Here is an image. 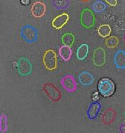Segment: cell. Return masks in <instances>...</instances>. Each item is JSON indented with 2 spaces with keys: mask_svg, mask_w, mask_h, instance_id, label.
<instances>
[{
  "mask_svg": "<svg viewBox=\"0 0 125 133\" xmlns=\"http://www.w3.org/2000/svg\"><path fill=\"white\" fill-rule=\"evenodd\" d=\"M32 64L25 57L19 58L17 61V71L20 76H26L32 74Z\"/></svg>",
  "mask_w": 125,
  "mask_h": 133,
  "instance_id": "cell-6",
  "label": "cell"
},
{
  "mask_svg": "<svg viewBox=\"0 0 125 133\" xmlns=\"http://www.w3.org/2000/svg\"><path fill=\"white\" fill-rule=\"evenodd\" d=\"M89 54V46L87 44H83L77 48L76 58L79 61H83L87 58Z\"/></svg>",
  "mask_w": 125,
  "mask_h": 133,
  "instance_id": "cell-15",
  "label": "cell"
},
{
  "mask_svg": "<svg viewBox=\"0 0 125 133\" xmlns=\"http://www.w3.org/2000/svg\"><path fill=\"white\" fill-rule=\"evenodd\" d=\"M105 2L108 5L110 6H115L117 4V3H118L117 1H116V0H106Z\"/></svg>",
  "mask_w": 125,
  "mask_h": 133,
  "instance_id": "cell-23",
  "label": "cell"
},
{
  "mask_svg": "<svg viewBox=\"0 0 125 133\" xmlns=\"http://www.w3.org/2000/svg\"><path fill=\"white\" fill-rule=\"evenodd\" d=\"M114 63L119 69L125 68V51L124 50H118L114 56Z\"/></svg>",
  "mask_w": 125,
  "mask_h": 133,
  "instance_id": "cell-13",
  "label": "cell"
},
{
  "mask_svg": "<svg viewBox=\"0 0 125 133\" xmlns=\"http://www.w3.org/2000/svg\"><path fill=\"white\" fill-rule=\"evenodd\" d=\"M69 16L67 13H63L55 17L52 22V26L56 29H60L64 27L68 22Z\"/></svg>",
  "mask_w": 125,
  "mask_h": 133,
  "instance_id": "cell-11",
  "label": "cell"
},
{
  "mask_svg": "<svg viewBox=\"0 0 125 133\" xmlns=\"http://www.w3.org/2000/svg\"><path fill=\"white\" fill-rule=\"evenodd\" d=\"M99 93L97 92H94L92 95V100L94 101V102H97V101L99 100Z\"/></svg>",
  "mask_w": 125,
  "mask_h": 133,
  "instance_id": "cell-24",
  "label": "cell"
},
{
  "mask_svg": "<svg viewBox=\"0 0 125 133\" xmlns=\"http://www.w3.org/2000/svg\"><path fill=\"white\" fill-rule=\"evenodd\" d=\"M8 129L7 117L5 114H2L0 116V130L2 132H5Z\"/></svg>",
  "mask_w": 125,
  "mask_h": 133,
  "instance_id": "cell-22",
  "label": "cell"
},
{
  "mask_svg": "<svg viewBox=\"0 0 125 133\" xmlns=\"http://www.w3.org/2000/svg\"><path fill=\"white\" fill-rule=\"evenodd\" d=\"M102 110V105L98 101L90 104L87 110V117L90 120H94L97 118Z\"/></svg>",
  "mask_w": 125,
  "mask_h": 133,
  "instance_id": "cell-9",
  "label": "cell"
},
{
  "mask_svg": "<svg viewBox=\"0 0 125 133\" xmlns=\"http://www.w3.org/2000/svg\"><path fill=\"white\" fill-rule=\"evenodd\" d=\"M43 63L48 71H54L57 68V56L52 49L46 50L43 56Z\"/></svg>",
  "mask_w": 125,
  "mask_h": 133,
  "instance_id": "cell-3",
  "label": "cell"
},
{
  "mask_svg": "<svg viewBox=\"0 0 125 133\" xmlns=\"http://www.w3.org/2000/svg\"><path fill=\"white\" fill-rule=\"evenodd\" d=\"M79 82L84 86H89L92 84L94 81V76L90 72L87 71H84L81 72L78 76Z\"/></svg>",
  "mask_w": 125,
  "mask_h": 133,
  "instance_id": "cell-12",
  "label": "cell"
},
{
  "mask_svg": "<svg viewBox=\"0 0 125 133\" xmlns=\"http://www.w3.org/2000/svg\"><path fill=\"white\" fill-rule=\"evenodd\" d=\"M97 33L102 38H106L110 36L111 28L109 24H102L97 29Z\"/></svg>",
  "mask_w": 125,
  "mask_h": 133,
  "instance_id": "cell-18",
  "label": "cell"
},
{
  "mask_svg": "<svg viewBox=\"0 0 125 133\" xmlns=\"http://www.w3.org/2000/svg\"><path fill=\"white\" fill-rule=\"evenodd\" d=\"M80 22L82 25L86 29H90L94 26L95 23V16L90 9L86 8L81 12Z\"/></svg>",
  "mask_w": 125,
  "mask_h": 133,
  "instance_id": "cell-5",
  "label": "cell"
},
{
  "mask_svg": "<svg viewBox=\"0 0 125 133\" xmlns=\"http://www.w3.org/2000/svg\"><path fill=\"white\" fill-rule=\"evenodd\" d=\"M52 3L56 9H67L69 5V0H53Z\"/></svg>",
  "mask_w": 125,
  "mask_h": 133,
  "instance_id": "cell-20",
  "label": "cell"
},
{
  "mask_svg": "<svg viewBox=\"0 0 125 133\" xmlns=\"http://www.w3.org/2000/svg\"><path fill=\"white\" fill-rule=\"evenodd\" d=\"M124 117H125V112H124Z\"/></svg>",
  "mask_w": 125,
  "mask_h": 133,
  "instance_id": "cell-27",
  "label": "cell"
},
{
  "mask_svg": "<svg viewBox=\"0 0 125 133\" xmlns=\"http://www.w3.org/2000/svg\"><path fill=\"white\" fill-rule=\"evenodd\" d=\"M119 43H120L119 38L115 36H109V38H107L105 40V45L107 48H109V49L116 48L119 45Z\"/></svg>",
  "mask_w": 125,
  "mask_h": 133,
  "instance_id": "cell-21",
  "label": "cell"
},
{
  "mask_svg": "<svg viewBox=\"0 0 125 133\" xmlns=\"http://www.w3.org/2000/svg\"><path fill=\"white\" fill-rule=\"evenodd\" d=\"M75 40L74 36L72 33H66L62 37V43L64 46H72Z\"/></svg>",
  "mask_w": 125,
  "mask_h": 133,
  "instance_id": "cell-19",
  "label": "cell"
},
{
  "mask_svg": "<svg viewBox=\"0 0 125 133\" xmlns=\"http://www.w3.org/2000/svg\"><path fill=\"white\" fill-rule=\"evenodd\" d=\"M93 63L94 65L98 67L103 66L106 63V52L102 47H98L93 54Z\"/></svg>",
  "mask_w": 125,
  "mask_h": 133,
  "instance_id": "cell-8",
  "label": "cell"
},
{
  "mask_svg": "<svg viewBox=\"0 0 125 133\" xmlns=\"http://www.w3.org/2000/svg\"><path fill=\"white\" fill-rule=\"evenodd\" d=\"M32 14L35 18H41L46 13V7L45 4L40 1H37L32 6Z\"/></svg>",
  "mask_w": 125,
  "mask_h": 133,
  "instance_id": "cell-10",
  "label": "cell"
},
{
  "mask_svg": "<svg viewBox=\"0 0 125 133\" xmlns=\"http://www.w3.org/2000/svg\"><path fill=\"white\" fill-rule=\"evenodd\" d=\"M115 117H116V111L113 108H109L104 112L102 116V121L104 125H111L114 122Z\"/></svg>",
  "mask_w": 125,
  "mask_h": 133,
  "instance_id": "cell-14",
  "label": "cell"
},
{
  "mask_svg": "<svg viewBox=\"0 0 125 133\" xmlns=\"http://www.w3.org/2000/svg\"><path fill=\"white\" fill-rule=\"evenodd\" d=\"M120 133H125V123H123L120 127Z\"/></svg>",
  "mask_w": 125,
  "mask_h": 133,
  "instance_id": "cell-25",
  "label": "cell"
},
{
  "mask_svg": "<svg viewBox=\"0 0 125 133\" xmlns=\"http://www.w3.org/2000/svg\"><path fill=\"white\" fill-rule=\"evenodd\" d=\"M20 34L25 42L28 44L35 43L38 40V30L30 24L23 26L20 31Z\"/></svg>",
  "mask_w": 125,
  "mask_h": 133,
  "instance_id": "cell-2",
  "label": "cell"
},
{
  "mask_svg": "<svg viewBox=\"0 0 125 133\" xmlns=\"http://www.w3.org/2000/svg\"><path fill=\"white\" fill-rule=\"evenodd\" d=\"M59 54L64 61H68L72 57V50L69 46H62L59 49Z\"/></svg>",
  "mask_w": 125,
  "mask_h": 133,
  "instance_id": "cell-16",
  "label": "cell"
},
{
  "mask_svg": "<svg viewBox=\"0 0 125 133\" xmlns=\"http://www.w3.org/2000/svg\"><path fill=\"white\" fill-rule=\"evenodd\" d=\"M43 90L48 98L53 102H59L62 99V95L61 91L51 83H47L44 85Z\"/></svg>",
  "mask_w": 125,
  "mask_h": 133,
  "instance_id": "cell-4",
  "label": "cell"
},
{
  "mask_svg": "<svg viewBox=\"0 0 125 133\" xmlns=\"http://www.w3.org/2000/svg\"><path fill=\"white\" fill-rule=\"evenodd\" d=\"M60 83L68 92H75L77 89V82L72 75L67 74L61 78Z\"/></svg>",
  "mask_w": 125,
  "mask_h": 133,
  "instance_id": "cell-7",
  "label": "cell"
},
{
  "mask_svg": "<svg viewBox=\"0 0 125 133\" xmlns=\"http://www.w3.org/2000/svg\"><path fill=\"white\" fill-rule=\"evenodd\" d=\"M107 8V4L106 2H104L103 1H97L94 3L92 6V10L97 14H101L103 11L106 10V9Z\"/></svg>",
  "mask_w": 125,
  "mask_h": 133,
  "instance_id": "cell-17",
  "label": "cell"
},
{
  "mask_svg": "<svg viewBox=\"0 0 125 133\" xmlns=\"http://www.w3.org/2000/svg\"><path fill=\"white\" fill-rule=\"evenodd\" d=\"M29 3H30V1H26V2H24V1H21V4H25V5L29 4Z\"/></svg>",
  "mask_w": 125,
  "mask_h": 133,
  "instance_id": "cell-26",
  "label": "cell"
},
{
  "mask_svg": "<svg viewBox=\"0 0 125 133\" xmlns=\"http://www.w3.org/2000/svg\"><path fill=\"white\" fill-rule=\"evenodd\" d=\"M98 91L103 97L108 98L113 95L115 92V84L111 79L103 78L99 80L97 85Z\"/></svg>",
  "mask_w": 125,
  "mask_h": 133,
  "instance_id": "cell-1",
  "label": "cell"
}]
</instances>
